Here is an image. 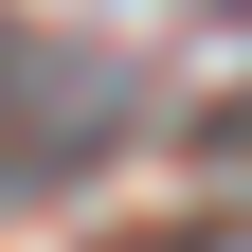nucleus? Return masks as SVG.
Returning <instances> with one entry per match:
<instances>
[{"instance_id":"f257e3e1","label":"nucleus","mask_w":252,"mask_h":252,"mask_svg":"<svg viewBox=\"0 0 252 252\" xmlns=\"http://www.w3.org/2000/svg\"><path fill=\"white\" fill-rule=\"evenodd\" d=\"M108 144H126L108 90H90V108H18V126H0V198H54V180H90Z\"/></svg>"},{"instance_id":"f03ea898","label":"nucleus","mask_w":252,"mask_h":252,"mask_svg":"<svg viewBox=\"0 0 252 252\" xmlns=\"http://www.w3.org/2000/svg\"><path fill=\"white\" fill-rule=\"evenodd\" d=\"M198 162H216V180H252V90H234V108L198 126Z\"/></svg>"}]
</instances>
